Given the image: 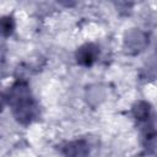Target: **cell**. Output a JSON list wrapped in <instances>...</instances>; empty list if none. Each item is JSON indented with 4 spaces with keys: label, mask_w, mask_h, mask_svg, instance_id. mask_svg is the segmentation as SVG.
<instances>
[{
    "label": "cell",
    "mask_w": 157,
    "mask_h": 157,
    "mask_svg": "<svg viewBox=\"0 0 157 157\" xmlns=\"http://www.w3.org/2000/svg\"><path fill=\"white\" fill-rule=\"evenodd\" d=\"M98 48L93 44H85L82 45L78 50H77V54H76V58H77V61L82 65H91L92 63L96 61L97 56H98Z\"/></svg>",
    "instance_id": "obj_1"
},
{
    "label": "cell",
    "mask_w": 157,
    "mask_h": 157,
    "mask_svg": "<svg viewBox=\"0 0 157 157\" xmlns=\"http://www.w3.org/2000/svg\"><path fill=\"white\" fill-rule=\"evenodd\" d=\"M66 150V156L67 157H85L87 153V146L83 142H72L67 145Z\"/></svg>",
    "instance_id": "obj_2"
},
{
    "label": "cell",
    "mask_w": 157,
    "mask_h": 157,
    "mask_svg": "<svg viewBox=\"0 0 157 157\" xmlns=\"http://www.w3.org/2000/svg\"><path fill=\"white\" fill-rule=\"evenodd\" d=\"M13 31V21L11 17H1L0 18V34L10 36Z\"/></svg>",
    "instance_id": "obj_3"
},
{
    "label": "cell",
    "mask_w": 157,
    "mask_h": 157,
    "mask_svg": "<svg viewBox=\"0 0 157 157\" xmlns=\"http://www.w3.org/2000/svg\"><path fill=\"white\" fill-rule=\"evenodd\" d=\"M0 109H1V102H0Z\"/></svg>",
    "instance_id": "obj_4"
}]
</instances>
